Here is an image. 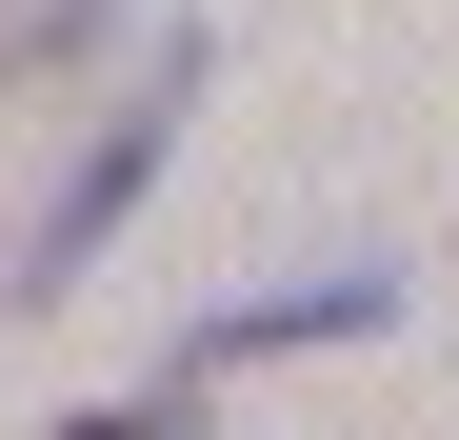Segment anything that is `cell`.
<instances>
[{
    "instance_id": "6da1fadb",
    "label": "cell",
    "mask_w": 459,
    "mask_h": 440,
    "mask_svg": "<svg viewBox=\"0 0 459 440\" xmlns=\"http://www.w3.org/2000/svg\"><path fill=\"white\" fill-rule=\"evenodd\" d=\"M180 120H200V21H160V40H140V81L100 101V140H81V161L40 180V220H21V260H0V301H21V321L100 280V241H120L140 200H160V161H180Z\"/></svg>"
},
{
    "instance_id": "7a4b0ae2",
    "label": "cell",
    "mask_w": 459,
    "mask_h": 440,
    "mask_svg": "<svg viewBox=\"0 0 459 440\" xmlns=\"http://www.w3.org/2000/svg\"><path fill=\"white\" fill-rule=\"evenodd\" d=\"M379 321H400V280H379V260H340V280H280V301H220V321L160 360V381H220V360H299V340H379Z\"/></svg>"
},
{
    "instance_id": "3957f363",
    "label": "cell",
    "mask_w": 459,
    "mask_h": 440,
    "mask_svg": "<svg viewBox=\"0 0 459 440\" xmlns=\"http://www.w3.org/2000/svg\"><path fill=\"white\" fill-rule=\"evenodd\" d=\"M100 21H120V0H0V101H40L60 60L100 40Z\"/></svg>"
}]
</instances>
